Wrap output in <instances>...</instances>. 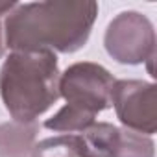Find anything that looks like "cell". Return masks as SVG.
<instances>
[{"instance_id":"3957f363","label":"cell","mask_w":157,"mask_h":157,"mask_svg":"<svg viewBox=\"0 0 157 157\" xmlns=\"http://www.w3.org/2000/svg\"><path fill=\"white\" fill-rule=\"evenodd\" d=\"M115 78L98 63L82 61L70 65L59 76V96L67 105L61 107L44 128L59 133H80L94 124L98 113L111 105Z\"/></svg>"},{"instance_id":"52a82bcc","label":"cell","mask_w":157,"mask_h":157,"mask_svg":"<svg viewBox=\"0 0 157 157\" xmlns=\"http://www.w3.org/2000/svg\"><path fill=\"white\" fill-rule=\"evenodd\" d=\"M37 124L11 122L0 126V155L2 157H26L35 137Z\"/></svg>"},{"instance_id":"ba28073f","label":"cell","mask_w":157,"mask_h":157,"mask_svg":"<svg viewBox=\"0 0 157 157\" xmlns=\"http://www.w3.org/2000/svg\"><path fill=\"white\" fill-rule=\"evenodd\" d=\"M153 155H155V144L148 135L126 128L118 129V137L111 157H153Z\"/></svg>"},{"instance_id":"5b68a950","label":"cell","mask_w":157,"mask_h":157,"mask_svg":"<svg viewBox=\"0 0 157 157\" xmlns=\"http://www.w3.org/2000/svg\"><path fill=\"white\" fill-rule=\"evenodd\" d=\"M111 104L126 129L153 135L157 129V87L142 80H115Z\"/></svg>"},{"instance_id":"7a4b0ae2","label":"cell","mask_w":157,"mask_h":157,"mask_svg":"<svg viewBox=\"0 0 157 157\" xmlns=\"http://www.w3.org/2000/svg\"><path fill=\"white\" fill-rule=\"evenodd\" d=\"M0 96L15 122H35L59 98L56 54L11 52L0 68Z\"/></svg>"},{"instance_id":"277c9868","label":"cell","mask_w":157,"mask_h":157,"mask_svg":"<svg viewBox=\"0 0 157 157\" xmlns=\"http://www.w3.org/2000/svg\"><path fill=\"white\" fill-rule=\"evenodd\" d=\"M104 44L107 54L122 65L148 63L153 76L155 30L150 19L139 11H122L107 26Z\"/></svg>"},{"instance_id":"9c48e42d","label":"cell","mask_w":157,"mask_h":157,"mask_svg":"<svg viewBox=\"0 0 157 157\" xmlns=\"http://www.w3.org/2000/svg\"><path fill=\"white\" fill-rule=\"evenodd\" d=\"M17 4L19 2H0V17L13 11ZM2 54H4V43H2V24H0V57H2Z\"/></svg>"},{"instance_id":"8992f818","label":"cell","mask_w":157,"mask_h":157,"mask_svg":"<svg viewBox=\"0 0 157 157\" xmlns=\"http://www.w3.org/2000/svg\"><path fill=\"white\" fill-rule=\"evenodd\" d=\"M118 137V128L107 122H94L80 133H68L74 157H111Z\"/></svg>"},{"instance_id":"6da1fadb","label":"cell","mask_w":157,"mask_h":157,"mask_svg":"<svg viewBox=\"0 0 157 157\" xmlns=\"http://www.w3.org/2000/svg\"><path fill=\"white\" fill-rule=\"evenodd\" d=\"M98 15L93 0H48L17 4L8 13L6 44L13 52L72 54L85 46Z\"/></svg>"}]
</instances>
